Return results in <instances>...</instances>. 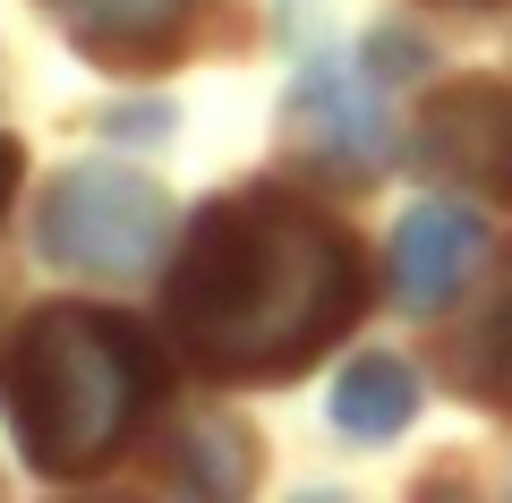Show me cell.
<instances>
[{
    "mask_svg": "<svg viewBox=\"0 0 512 503\" xmlns=\"http://www.w3.org/2000/svg\"><path fill=\"white\" fill-rule=\"evenodd\" d=\"M359 248L325 214L239 188L214 197L188 231V256L171 273V324L205 376H299L316 350L359 316Z\"/></svg>",
    "mask_w": 512,
    "mask_h": 503,
    "instance_id": "obj_1",
    "label": "cell"
},
{
    "mask_svg": "<svg viewBox=\"0 0 512 503\" xmlns=\"http://www.w3.org/2000/svg\"><path fill=\"white\" fill-rule=\"evenodd\" d=\"M154 393H163V367L146 333L103 307H43L0 359V410L18 427L26 469L43 478H94L137 435Z\"/></svg>",
    "mask_w": 512,
    "mask_h": 503,
    "instance_id": "obj_2",
    "label": "cell"
},
{
    "mask_svg": "<svg viewBox=\"0 0 512 503\" xmlns=\"http://www.w3.org/2000/svg\"><path fill=\"white\" fill-rule=\"evenodd\" d=\"M171 239V197L163 180L128 162H77L43 197V256L69 273H146Z\"/></svg>",
    "mask_w": 512,
    "mask_h": 503,
    "instance_id": "obj_3",
    "label": "cell"
},
{
    "mask_svg": "<svg viewBox=\"0 0 512 503\" xmlns=\"http://www.w3.org/2000/svg\"><path fill=\"white\" fill-rule=\"evenodd\" d=\"M410 162L453 180L461 197L512 205V86L504 77H461L436 86L410 120Z\"/></svg>",
    "mask_w": 512,
    "mask_h": 503,
    "instance_id": "obj_4",
    "label": "cell"
},
{
    "mask_svg": "<svg viewBox=\"0 0 512 503\" xmlns=\"http://www.w3.org/2000/svg\"><path fill=\"white\" fill-rule=\"evenodd\" d=\"M43 9L94 69H120V77L171 69L188 52V26H197V0H43Z\"/></svg>",
    "mask_w": 512,
    "mask_h": 503,
    "instance_id": "obj_5",
    "label": "cell"
},
{
    "mask_svg": "<svg viewBox=\"0 0 512 503\" xmlns=\"http://www.w3.org/2000/svg\"><path fill=\"white\" fill-rule=\"evenodd\" d=\"M478 256V222L461 214V205H410L402 231H393V299L402 307H444L453 299V282L470 273Z\"/></svg>",
    "mask_w": 512,
    "mask_h": 503,
    "instance_id": "obj_6",
    "label": "cell"
},
{
    "mask_svg": "<svg viewBox=\"0 0 512 503\" xmlns=\"http://www.w3.org/2000/svg\"><path fill=\"white\" fill-rule=\"evenodd\" d=\"M291 128L316 145V162L350 154V171H367V162H376V145H384L367 86H359V77H342V69H308V77H299V94H291Z\"/></svg>",
    "mask_w": 512,
    "mask_h": 503,
    "instance_id": "obj_7",
    "label": "cell"
},
{
    "mask_svg": "<svg viewBox=\"0 0 512 503\" xmlns=\"http://www.w3.org/2000/svg\"><path fill=\"white\" fill-rule=\"evenodd\" d=\"M410 410H419V376L402 359H359L333 384V427L359 435V444H384L393 427H410Z\"/></svg>",
    "mask_w": 512,
    "mask_h": 503,
    "instance_id": "obj_8",
    "label": "cell"
},
{
    "mask_svg": "<svg viewBox=\"0 0 512 503\" xmlns=\"http://www.w3.org/2000/svg\"><path fill=\"white\" fill-rule=\"evenodd\" d=\"M461 384H470L487 410H512V273L487 307H478L470 342H461Z\"/></svg>",
    "mask_w": 512,
    "mask_h": 503,
    "instance_id": "obj_9",
    "label": "cell"
},
{
    "mask_svg": "<svg viewBox=\"0 0 512 503\" xmlns=\"http://www.w3.org/2000/svg\"><path fill=\"white\" fill-rule=\"evenodd\" d=\"M180 469L197 486H214V495H239V486H248V444H239L231 427H197L188 452H180Z\"/></svg>",
    "mask_w": 512,
    "mask_h": 503,
    "instance_id": "obj_10",
    "label": "cell"
},
{
    "mask_svg": "<svg viewBox=\"0 0 512 503\" xmlns=\"http://www.w3.org/2000/svg\"><path fill=\"white\" fill-rule=\"evenodd\" d=\"M9 188H18V145L0 137V205H9Z\"/></svg>",
    "mask_w": 512,
    "mask_h": 503,
    "instance_id": "obj_11",
    "label": "cell"
},
{
    "mask_svg": "<svg viewBox=\"0 0 512 503\" xmlns=\"http://www.w3.org/2000/svg\"><path fill=\"white\" fill-rule=\"evenodd\" d=\"M461 9H478V0H461Z\"/></svg>",
    "mask_w": 512,
    "mask_h": 503,
    "instance_id": "obj_12",
    "label": "cell"
}]
</instances>
